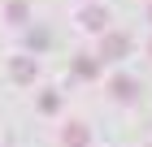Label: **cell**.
Masks as SVG:
<instances>
[{
  "instance_id": "obj_1",
  "label": "cell",
  "mask_w": 152,
  "mask_h": 147,
  "mask_svg": "<svg viewBox=\"0 0 152 147\" xmlns=\"http://www.w3.org/2000/svg\"><path fill=\"white\" fill-rule=\"evenodd\" d=\"M126 48H130L126 35H109V39H104V52H109V56H126Z\"/></svg>"
},
{
  "instance_id": "obj_2",
  "label": "cell",
  "mask_w": 152,
  "mask_h": 147,
  "mask_svg": "<svg viewBox=\"0 0 152 147\" xmlns=\"http://www.w3.org/2000/svg\"><path fill=\"white\" fill-rule=\"evenodd\" d=\"M13 78H18V82H31V78H35V61H13Z\"/></svg>"
},
{
  "instance_id": "obj_3",
  "label": "cell",
  "mask_w": 152,
  "mask_h": 147,
  "mask_svg": "<svg viewBox=\"0 0 152 147\" xmlns=\"http://www.w3.org/2000/svg\"><path fill=\"white\" fill-rule=\"evenodd\" d=\"M113 95L117 100H135V82L130 78H113Z\"/></svg>"
},
{
  "instance_id": "obj_4",
  "label": "cell",
  "mask_w": 152,
  "mask_h": 147,
  "mask_svg": "<svg viewBox=\"0 0 152 147\" xmlns=\"http://www.w3.org/2000/svg\"><path fill=\"white\" fill-rule=\"evenodd\" d=\"M83 22L91 26V30H104V22H109V17H104V9H87V13H83Z\"/></svg>"
},
{
  "instance_id": "obj_5",
  "label": "cell",
  "mask_w": 152,
  "mask_h": 147,
  "mask_svg": "<svg viewBox=\"0 0 152 147\" xmlns=\"http://www.w3.org/2000/svg\"><path fill=\"white\" fill-rule=\"evenodd\" d=\"M65 143L70 147H87V130H83V125H70V130H65Z\"/></svg>"
},
{
  "instance_id": "obj_6",
  "label": "cell",
  "mask_w": 152,
  "mask_h": 147,
  "mask_svg": "<svg viewBox=\"0 0 152 147\" xmlns=\"http://www.w3.org/2000/svg\"><path fill=\"white\" fill-rule=\"evenodd\" d=\"M78 74H87V78H91V74H96V61H87V56H78Z\"/></svg>"
}]
</instances>
